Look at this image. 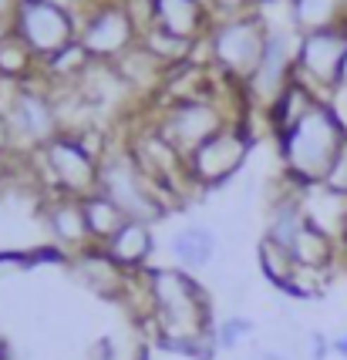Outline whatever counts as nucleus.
<instances>
[{
    "instance_id": "nucleus-2",
    "label": "nucleus",
    "mask_w": 347,
    "mask_h": 360,
    "mask_svg": "<svg viewBox=\"0 0 347 360\" xmlns=\"http://www.w3.org/2000/svg\"><path fill=\"white\" fill-rule=\"evenodd\" d=\"M243 158V141L229 139V135H213L203 145H196L192 152V169L203 175L206 182H220L233 172Z\"/></svg>"
},
{
    "instance_id": "nucleus-3",
    "label": "nucleus",
    "mask_w": 347,
    "mask_h": 360,
    "mask_svg": "<svg viewBox=\"0 0 347 360\" xmlns=\"http://www.w3.org/2000/svg\"><path fill=\"white\" fill-rule=\"evenodd\" d=\"M172 256L186 269H199L216 256V236L206 226H186L172 236Z\"/></svg>"
},
{
    "instance_id": "nucleus-10",
    "label": "nucleus",
    "mask_w": 347,
    "mask_h": 360,
    "mask_svg": "<svg viewBox=\"0 0 347 360\" xmlns=\"http://www.w3.org/2000/svg\"><path fill=\"white\" fill-rule=\"evenodd\" d=\"M263 360H286V357H280V354H263Z\"/></svg>"
},
{
    "instance_id": "nucleus-1",
    "label": "nucleus",
    "mask_w": 347,
    "mask_h": 360,
    "mask_svg": "<svg viewBox=\"0 0 347 360\" xmlns=\"http://www.w3.org/2000/svg\"><path fill=\"white\" fill-rule=\"evenodd\" d=\"M344 148H347V135L331 111L303 115L286 135V158L307 182H317V179L327 182L334 162L341 158Z\"/></svg>"
},
{
    "instance_id": "nucleus-4",
    "label": "nucleus",
    "mask_w": 347,
    "mask_h": 360,
    "mask_svg": "<svg viewBox=\"0 0 347 360\" xmlns=\"http://www.w3.org/2000/svg\"><path fill=\"white\" fill-rule=\"evenodd\" d=\"M152 250V236L145 229V222L139 219H125V226L108 239V256L111 263H122V266H135L142 263Z\"/></svg>"
},
{
    "instance_id": "nucleus-9",
    "label": "nucleus",
    "mask_w": 347,
    "mask_h": 360,
    "mask_svg": "<svg viewBox=\"0 0 347 360\" xmlns=\"http://www.w3.org/2000/svg\"><path fill=\"white\" fill-rule=\"evenodd\" d=\"M331 347H334V354H337V357L347 360V333H341V337H334Z\"/></svg>"
},
{
    "instance_id": "nucleus-11",
    "label": "nucleus",
    "mask_w": 347,
    "mask_h": 360,
    "mask_svg": "<svg viewBox=\"0 0 347 360\" xmlns=\"http://www.w3.org/2000/svg\"><path fill=\"white\" fill-rule=\"evenodd\" d=\"M0 360H4V354H0Z\"/></svg>"
},
{
    "instance_id": "nucleus-8",
    "label": "nucleus",
    "mask_w": 347,
    "mask_h": 360,
    "mask_svg": "<svg viewBox=\"0 0 347 360\" xmlns=\"http://www.w3.org/2000/svg\"><path fill=\"white\" fill-rule=\"evenodd\" d=\"M334 354L331 340L324 333H310V360H327Z\"/></svg>"
},
{
    "instance_id": "nucleus-7",
    "label": "nucleus",
    "mask_w": 347,
    "mask_h": 360,
    "mask_svg": "<svg viewBox=\"0 0 347 360\" xmlns=\"http://www.w3.org/2000/svg\"><path fill=\"white\" fill-rule=\"evenodd\" d=\"M253 333V320L246 316H229V320H222V327L216 330V344L226 347V350H233L239 340H246Z\"/></svg>"
},
{
    "instance_id": "nucleus-5",
    "label": "nucleus",
    "mask_w": 347,
    "mask_h": 360,
    "mask_svg": "<svg viewBox=\"0 0 347 360\" xmlns=\"http://www.w3.org/2000/svg\"><path fill=\"white\" fill-rule=\"evenodd\" d=\"M84 209V222H88V236H98V239H105L108 243L111 236L118 233L122 226H125V212L118 209V205L111 202L108 195H92L88 202L81 205Z\"/></svg>"
},
{
    "instance_id": "nucleus-6",
    "label": "nucleus",
    "mask_w": 347,
    "mask_h": 360,
    "mask_svg": "<svg viewBox=\"0 0 347 360\" xmlns=\"http://www.w3.org/2000/svg\"><path fill=\"white\" fill-rule=\"evenodd\" d=\"M54 165H58V175H61L64 186L78 188V186H84V182H92V158H88V152H84V148L71 145V141L58 145Z\"/></svg>"
}]
</instances>
